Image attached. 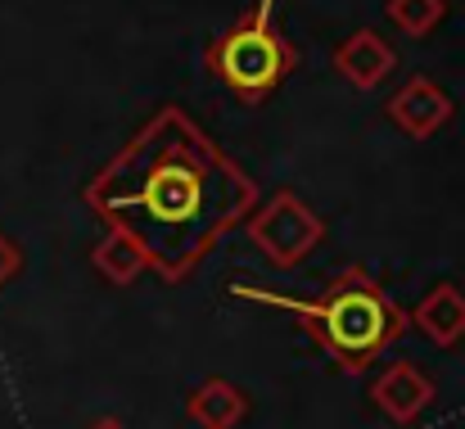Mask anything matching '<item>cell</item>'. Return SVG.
I'll return each instance as SVG.
<instances>
[{
  "instance_id": "obj_1",
  "label": "cell",
  "mask_w": 465,
  "mask_h": 429,
  "mask_svg": "<svg viewBox=\"0 0 465 429\" xmlns=\"http://www.w3.org/2000/svg\"><path fill=\"white\" fill-rule=\"evenodd\" d=\"M82 199L141 244L150 272L181 285L258 208V181L167 105L91 176Z\"/></svg>"
},
{
  "instance_id": "obj_2",
  "label": "cell",
  "mask_w": 465,
  "mask_h": 429,
  "mask_svg": "<svg viewBox=\"0 0 465 429\" xmlns=\"http://www.w3.org/2000/svg\"><path fill=\"white\" fill-rule=\"evenodd\" d=\"M235 298L290 312L312 339L334 357V366L348 371V375H361L384 348H393L411 330V316L384 294V285L366 267L339 272L330 285L321 294H312V298H285V294H272L262 285H235Z\"/></svg>"
},
{
  "instance_id": "obj_3",
  "label": "cell",
  "mask_w": 465,
  "mask_h": 429,
  "mask_svg": "<svg viewBox=\"0 0 465 429\" xmlns=\"http://www.w3.org/2000/svg\"><path fill=\"white\" fill-rule=\"evenodd\" d=\"M276 0H258V9L249 18H240L235 27H226L208 50L203 64L208 73L244 105H262L294 68H299V50L290 45V36L276 27L272 18Z\"/></svg>"
},
{
  "instance_id": "obj_4",
  "label": "cell",
  "mask_w": 465,
  "mask_h": 429,
  "mask_svg": "<svg viewBox=\"0 0 465 429\" xmlns=\"http://www.w3.org/2000/svg\"><path fill=\"white\" fill-rule=\"evenodd\" d=\"M244 231H249L253 249L276 272H294L312 249L325 240V222L312 213L294 190H276L272 199H258V208L244 217Z\"/></svg>"
},
{
  "instance_id": "obj_5",
  "label": "cell",
  "mask_w": 465,
  "mask_h": 429,
  "mask_svg": "<svg viewBox=\"0 0 465 429\" xmlns=\"http://www.w3.org/2000/svg\"><path fill=\"white\" fill-rule=\"evenodd\" d=\"M452 114H457V105H452V95H448L434 77H411V82L398 86L393 100H389V118H393L407 136H416V141L439 136V132L452 123Z\"/></svg>"
},
{
  "instance_id": "obj_6",
  "label": "cell",
  "mask_w": 465,
  "mask_h": 429,
  "mask_svg": "<svg viewBox=\"0 0 465 429\" xmlns=\"http://www.w3.org/2000/svg\"><path fill=\"white\" fill-rule=\"evenodd\" d=\"M371 403H375L393 425H411V421H420V412L434 403V380H430L420 366H411V362H393V366L371 384Z\"/></svg>"
},
{
  "instance_id": "obj_7",
  "label": "cell",
  "mask_w": 465,
  "mask_h": 429,
  "mask_svg": "<svg viewBox=\"0 0 465 429\" xmlns=\"http://www.w3.org/2000/svg\"><path fill=\"white\" fill-rule=\"evenodd\" d=\"M393 68H398V50H393L375 27L352 32V36L334 50V73H339L348 86H357V91H375Z\"/></svg>"
},
{
  "instance_id": "obj_8",
  "label": "cell",
  "mask_w": 465,
  "mask_h": 429,
  "mask_svg": "<svg viewBox=\"0 0 465 429\" xmlns=\"http://www.w3.org/2000/svg\"><path fill=\"white\" fill-rule=\"evenodd\" d=\"M439 348H457L465 339V294L457 285H434L425 298H420V307L416 312H407Z\"/></svg>"
},
{
  "instance_id": "obj_9",
  "label": "cell",
  "mask_w": 465,
  "mask_h": 429,
  "mask_svg": "<svg viewBox=\"0 0 465 429\" xmlns=\"http://www.w3.org/2000/svg\"><path fill=\"white\" fill-rule=\"evenodd\" d=\"M185 416L199 429H235L249 416V398H244L231 380H203V384L185 398Z\"/></svg>"
},
{
  "instance_id": "obj_10",
  "label": "cell",
  "mask_w": 465,
  "mask_h": 429,
  "mask_svg": "<svg viewBox=\"0 0 465 429\" xmlns=\"http://www.w3.org/2000/svg\"><path fill=\"white\" fill-rule=\"evenodd\" d=\"M91 263H95V272H100L109 285H132L141 272H150L141 244H136L127 231H118V226H109V235L91 249Z\"/></svg>"
},
{
  "instance_id": "obj_11",
  "label": "cell",
  "mask_w": 465,
  "mask_h": 429,
  "mask_svg": "<svg viewBox=\"0 0 465 429\" xmlns=\"http://www.w3.org/2000/svg\"><path fill=\"white\" fill-rule=\"evenodd\" d=\"M448 14V0H389V18L407 36H430Z\"/></svg>"
},
{
  "instance_id": "obj_12",
  "label": "cell",
  "mask_w": 465,
  "mask_h": 429,
  "mask_svg": "<svg viewBox=\"0 0 465 429\" xmlns=\"http://www.w3.org/2000/svg\"><path fill=\"white\" fill-rule=\"evenodd\" d=\"M18 267H23V254H18V244H14V240L0 231V289L18 276Z\"/></svg>"
},
{
  "instance_id": "obj_13",
  "label": "cell",
  "mask_w": 465,
  "mask_h": 429,
  "mask_svg": "<svg viewBox=\"0 0 465 429\" xmlns=\"http://www.w3.org/2000/svg\"><path fill=\"white\" fill-rule=\"evenodd\" d=\"M91 429H127V425H123V421H95Z\"/></svg>"
}]
</instances>
